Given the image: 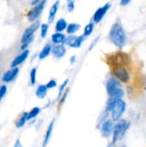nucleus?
<instances>
[{"label": "nucleus", "mask_w": 146, "mask_h": 147, "mask_svg": "<svg viewBox=\"0 0 146 147\" xmlns=\"http://www.w3.org/2000/svg\"><path fill=\"white\" fill-rule=\"evenodd\" d=\"M54 119H53V120L51 121V123H50V125H49L48 129H47V132H46L45 136H44V142H43V144H42V147L47 146V144H48L49 142H50V138H51L52 133V129H53V126H54Z\"/></svg>", "instance_id": "nucleus-16"}, {"label": "nucleus", "mask_w": 146, "mask_h": 147, "mask_svg": "<svg viewBox=\"0 0 146 147\" xmlns=\"http://www.w3.org/2000/svg\"><path fill=\"white\" fill-rule=\"evenodd\" d=\"M128 55L124 53H116L114 55L111 56L110 57V62L114 65V67L116 66H123L129 63Z\"/></svg>", "instance_id": "nucleus-5"}, {"label": "nucleus", "mask_w": 146, "mask_h": 147, "mask_svg": "<svg viewBox=\"0 0 146 147\" xmlns=\"http://www.w3.org/2000/svg\"><path fill=\"white\" fill-rule=\"evenodd\" d=\"M107 147H116V146H115V145L114 144V143H113V142H112V143L109 144L107 146Z\"/></svg>", "instance_id": "nucleus-35"}, {"label": "nucleus", "mask_w": 146, "mask_h": 147, "mask_svg": "<svg viewBox=\"0 0 146 147\" xmlns=\"http://www.w3.org/2000/svg\"><path fill=\"white\" fill-rule=\"evenodd\" d=\"M36 75H37V69L32 68L30 72V82L31 85H34L36 83Z\"/></svg>", "instance_id": "nucleus-25"}, {"label": "nucleus", "mask_w": 146, "mask_h": 147, "mask_svg": "<svg viewBox=\"0 0 146 147\" xmlns=\"http://www.w3.org/2000/svg\"><path fill=\"white\" fill-rule=\"evenodd\" d=\"M46 1H47V0H42L40 2H39L38 4H37V5L34 8L31 9L29 11L28 14H27V19H28L29 21L31 22H33L35 21L40 17L41 13L42 12L43 9H44Z\"/></svg>", "instance_id": "nucleus-4"}, {"label": "nucleus", "mask_w": 146, "mask_h": 147, "mask_svg": "<svg viewBox=\"0 0 146 147\" xmlns=\"http://www.w3.org/2000/svg\"><path fill=\"white\" fill-rule=\"evenodd\" d=\"M40 111V108L38 107H35L32 109L30 112H29L28 114H27V121L31 120V119H34L35 118L37 115L39 114Z\"/></svg>", "instance_id": "nucleus-23"}, {"label": "nucleus", "mask_w": 146, "mask_h": 147, "mask_svg": "<svg viewBox=\"0 0 146 147\" xmlns=\"http://www.w3.org/2000/svg\"><path fill=\"white\" fill-rule=\"evenodd\" d=\"M113 131V121L109 120L105 121L102 125V136L105 138H108L111 136Z\"/></svg>", "instance_id": "nucleus-11"}, {"label": "nucleus", "mask_w": 146, "mask_h": 147, "mask_svg": "<svg viewBox=\"0 0 146 147\" xmlns=\"http://www.w3.org/2000/svg\"><path fill=\"white\" fill-rule=\"evenodd\" d=\"M66 37L64 34L60 32L54 33L52 35V41L54 44H60V43H63L65 41Z\"/></svg>", "instance_id": "nucleus-17"}, {"label": "nucleus", "mask_w": 146, "mask_h": 147, "mask_svg": "<svg viewBox=\"0 0 146 147\" xmlns=\"http://www.w3.org/2000/svg\"><path fill=\"white\" fill-rule=\"evenodd\" d=\"M109 39L110 41L119 48H122L126 42V36L123 26L120 22H116L109 32Z\"/></svg>", "instance_id": "nucleus-1"}, {"label": "nucleus", "mask_w": 146, "mask_h": 147, "mask_svg": "<svg viewBox=\"0 0 146 147\" xmlns=\"http://www.w3.org/2000/svg\"><path fill=\"white\" fill-rule=\"evenodd\" d=\"M14 147H21V144H20L19 141V140H17V142H16L15 146H14Z\"/></svg>", "instance_id": "nucleus-34"}, {"label": "nucleus", "mask_w": 146, "mask_h": 147, "mask_svg": "<svg viewBox=\"0 0 146 147\" xmlns=\"http://www.w3.org/2000/svg\"><path fill=\"white\" fill-rule=\"evenodd\" d=\"M68 81H69L68 79H67V80H64V83H63L62 84V86H60V90H59L58 98H60L62 96V93H63V91H64V89L65 88V87H66V86H67V83H68Z\"/></svg>", "instance_id": "nucleus-28"}, {"label": "nucleus", "mask_w": 146, "mask_h": 147, "mask_svg": "<svg viewBox=\"0 0 146 147\" xmlns=\"http://www.w3.org/2000/svg\"><path fill=\"white\" fill-rule=\"evenodd\" d=\"M51 51H52L51 45L49 44L46 45L43 47L41 53H40V55H39V58H40V60L44 59L45 57H47L49 55H50V52Z\"/></svg>", "instance_id": "nucleus-20"}, {"label": "nucleus", "mask_w": 146, "mask_h": 147, "mask_svg": "<svg viewBox=\"0 0 146 147\" xmlns=\"http://www.w3.org/2000/svg\"><path fill=\"white\" fill-rule=\"evenodd\" d=\"M59 5H60V1H57L56 2L54 3L52 7L50 9V12H49V17H48V22L49 23H52L54 20L56 14L58 10Z\"/></svg>", "instance_id": "nucleus-15"}, {"label": "nucleus", "mask_w": 146, "mask_h": 147, "mask_svg": "<svg viewBox=\"0 0 146 147\" xmlns=\"http://www.w3.org/2000/svg\"><path fill=\"white\" fill-rule=\"evenodd\" d=\"M48 31V24H42L41 26V36L42 37H45L47 34Z\"/></svg>", "instance_id": "nucleus-26"}, {"label": "nucleus", "mask_w": 146, "mask_h": 147, "mask_svg": "<svg viewBox=\"0 0 146 147\" xmlns=\"http://www.w3.org/2000/svg\"><path fill=\"white\" fill-rule=\"evenodd\" d=\"M67 1H70V0H67Z\"/></svg>", "instance_id": "nucleus-36"}, {"label": "nucleus", "mask_w": 146, "mask_h": 147, "mask_svg": "<svg viewBox=\"0 0 146 147\" xmlns=\"http://www.w3.org/2000/svg\"><path fill=\"white\" fill-rule=\"evenodd\" d=\"M129 127V123L125 119L119 120L113 129V143H115L118 139H121L124 136L125 131Z\"/></svg>", "instance_id": "nucleus-2"}, {"label": "nucleus", "mask_w": 146, "mask_h": 147, "mask_svg": "<svg viewBox=\"0 0 146 147\" xmlns=\"http://www.w3.org/2000/svg\"><path fill=\"white\" fill-rule=\"evenodd\" d=\"M113 75L118 80L123 82V83H127L130 80V76L127 70L123 67V66H116L113 69Z\"/></svg>", "instance_id": "nucleus-6"}, {"label": "nucleus", "mask_w": 146, "mask_h": 147, "mask_svg": "<svg viewBox=\"0 0 146 147\" xmlns=\"http://www.w3.org/2000/svg\"><path fill=\"white\" fill-rule=\"evenodd\" d=\"M19 73V68L18 67H12V69L9 70L6 73H4L2 76V81L4 83H9L12 81Z\"/></svg>", "instance_id": "nucleus-12"}, {"label": "nucleus", "mask_w": 146, "mask_h": 147, "mask_svg": "<svg viewBox=\"0 0 146 147\" xmlns=\"http://www.w3.org/2000/svg\"><path fill=\"white\" fill-rule=\"evenodd\" d=\"M47 93V88L44 85H40L36 90V96L39 98H44Z\"/></svg>", "instance_id": "nucleus-18"}, {"label": "nucleus", "mask_w": 146, "mask_h": 147, "mask_svg": "<svg viewBox=\"0 0 146 147\" xmlns=\"http://www.w3.org/2000/svg\"><path fill=\"white\" fill-rule=\"evenodd\" d=\"M27 114H28V113L25 112V113H23V114L21 116V117L18 119L17 123H16V126H17V128L19 129V128L24 126V125L25 124L26 121H27Z\"/></svg>", "instance_id": "nucleus-22"}, {"label": "nucleus", "mask_w": 146, "mask_h": 147, "mask_svg": "<svg viewBox=\"0 0 146 147\" xmlns=\"http://www.w3.org/2000/svg\"><path fill=\"white\" fill-rule=\"evenodd\" d=\"M40 0H31V5H35V4H38L39 1H40Z\"/></svg>", "instance_id": "nucleus-33"}, {"label": "nucleus", "mask_w": 146, "mask_h": 147, "mask_svg": "<svg viewBox=\"0 0 146 147\" xmlns=\"http://www.w3.org/2000/svg\"><path fill=\"white\" fill-rule=\"evenodd\" d=\"M7 92V88L5 85H2V86H0V102L1 101L3 98L4 97V96L6 95Z\"/></svg>", "instance_id": "nucleus-27"}, {"label": "nucleus", "mask_w": 146, "mask_h": 147, "mask_svg": "<svg viewBox=\"0 0 146 147\" xmlns=\"http://www.w3.org/2000/svg\"><path fill=\"white\" fill-rule=\"evenodd\" d=\"M120 88H121V85L116 78H110L107 80V84H106V90L110 97H111L114 94L115 92Z\"/></svg>", "instance_id": "nucleus-7"}, {"label": "nucleus", "mask_w": 146, "mask_h": 147, "mask_svg": "<svg viewBox=\"0 0 146 147\" xmlns=\"http://www.w3.org/2000/svg\"><path fill=\"white\" fill-rule=\"evenodd\" d=\"M74 9V4L73 1H70V2L67 4V9L69 11H72Z\"/></svg>", "instance_id": "nucleus-31"}, {"label": "nucleus", "mask_w": 146, "mask_h": 147, "mask_svg": "<svg viewBox=\"0 0 146 147\" xmlns=\"http://www.w3.org/2000/svg\"><path fill=\"white\" fill-rule=\"evenodd\" d=\"M93 29H94V24L92 22H90L88 24L85 26L84 29V34L83 35L85 37V36H88L92 32Z\"/></svg>", "instance_id": "nucleus-24"}, {"label": "nucleus", "mask_w": 146, "mask_h": 147, "mask_svg": "<svg viewBox=\"0 0 146 147\" xmlns=\"http://www.w3.org/2000/svg\"><path fill=\"white\" fill-rule=\"evenodd\" d=\"M39 27H40V21H36L34 22L31 26H29L28 28L26 29L25 31L24 32L22 37H21V43L27 41V40H29V39H30L31 37H32L33 34L35 32V31L38 29Z\"/></svg>", "instance_id": "nucleus-9"}, {"label": "nucleus", "mask_w": 146, "mask_h": 147, "mask_svg": "<svg viewBox=\"0 0 146 147\" xmlns=\"http://www.w3.org/2000/svg\"><path fill=\"white\" fill-rule=\"evenodd\" d=\"M32 39H33V37H31L30 39L27 40V41H25L24 42H23L22 43V44H23L22 46H21V49H22V50H24V49H25L26 47H27V46L29 45V43L31 42V41H32Z\"/></svg>", "instance_id": "nucleus-30"}, {"label": "nucleus", "mask_w": 146, "mask_h": 147, "mask_svg": "<svg viewBox=\"0 0 146 147\" xmlns=\"http://www.w3.org/2000/svg\"><path fill=\"white\" fill-rule=\"evenodd\" d=\"M52 53L55 57H62L66 53V48L63 45H54L52 49Z\"/></svg>", "instance_id": "nucleus-14"}, {"label": "nucleus", "mask_w": 146, "mask_h": 147, "mask_svg": "<svg viewBox=\"0 0 146 147\" xmlns=\"http://www.w3.org/2000/svg\"><path fill=\"white\" fill-rule=\"evenodd\" d=\"M126 109V103L121 98L117 99L114 106L112 109V119L113 121H118L120 120L123 113Z\"/></svg>", "instance_id": "nucleus-3"}, {"label": "nucleus", "mask_w": 146, "mask_h": 147, "mask_svg": "<svg viewBox=\"0 0 146 147\" xmlns=\"http://www.w3.org/2000/svg\"><path fill=\"white\" fill-rule=\"evenodd\" d=\"M110 7V4L109 3L104 4L103 7L99 8L97 11L94 13V16H93V22L94 23H99L102 18L104 17V16L105 15V14L107 13V11H108V9Z\"/></svg>", "instance_id": "nucleus-10"}, {"label": "nucleus", "mask_w": 146, "mask_h": 147, "mask_svg": "<svg viewBox=\"0 0 146 147\" xmlns=\"http://www.w3.org/2000/svg\"><path fill=\"white\" fill-rule=\"evenodd\" d=\"M56 86H57V82L54 80H51L50 81H49L48 83H47V85H46L47 88H53L55 87Z\"/></svg>", "instance_id": "nucleus-29"}, {"label": "nucleus", "mask_w": 146, "mask_h": 147, "mask_svg": "<svg viewBox=\"0 0 146 147\" xmlns=\"http://www.w3.org/2000/svg\"><path fill=\"white\" fill-rule=\"evenodd\" d=\"M130 1H131V0H121V1H120V4H121L122 6H125L127 5V4H128Z\"/></svg>", "instance_id": "nucleus-32"}, {"label": "nucleus", "mask_w": 146, "mask_h": 147, "mask_svg": "<svg viewBox=\"0 0 146 147\" xmlns=\"http://www.w3.org/2000/svg\"><path fill=\"white\" fill-rule=\"evenodd\" d=\"M80 28V25L76 23H71L67 27V32L68 34H72L73 33H75L76 32L78 31Z\"/></svg>", "instance_id": "nucleus-21"}, {"label": "nucleus", "mask_w": 146, "mask_h": 147, "mask_svg": "<svg viewBox=\"0 0 146 147\" xmlns=\"http://www.w3.org/2000/svg\"><path fill=\"white\" fill-rule=\"evenodd\" d=\"M84 40V36L81 35L77 37L74 35H70L65 39L64 43L71 47L74 48H78L81 47V45L82 42Z\"/></svg>", "instance_id": "nucleus-8"}, {"label": "nucleus", "mask_w": 146, "mask_h": 147, "mask_svg": "<svg viewBox=\"0 0 146 147\" xmlns=\"http://www.w3.org/2000/svg\"><path fill=\"white\" fill-rule=\"evenodd\" d=\"M29 51L28 50H26L23 52L21 54L19 55L17 57L13 60V61L11 62V67H17V65H19L21 64L27 58L29 55Z\"/></svg>", "instance_id": "nucleus-13"}, {"label": "nucleus", "mask_w": 146, "mask_h": 147, "mask_svg": "<svg viewBox=\"0 0 146 147\" xmlns=\"http://www.w3.org/2000/svg\"><path fill=\"white\" fill-rule=\"evenodd\" d=\"M67 27V22L64 19H60L56 23V25H55V30L57 32H60L63 31V30H65Z\"/></svg>", "instance_id": "nucleus-19"}]
</instances>
